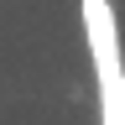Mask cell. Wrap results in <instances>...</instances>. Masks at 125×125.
Listing matches in <instances>:
<instances>
[{"instance_id": "1", "label": "cell", "mask_w": 125, "mask_h": 125, "mask_svg": "<svg viewBox=\"0 0 125 125\" xmlns=\"http://www.w3.org/2000/svg\"><path fill=\"white\" fill-rule=\"evenodd\" d=\"M83 37H89V57H94V89H99V120L104 125H125V68H120V26H115V5L109 0H83Z\"/></svg>"}]
</instances>
